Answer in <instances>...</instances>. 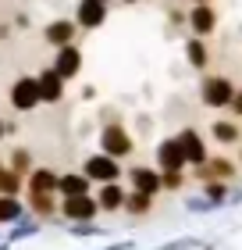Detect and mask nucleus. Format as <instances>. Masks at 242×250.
<instances>
[{
	"label": "nucleus",
	"mask_w": 242,
	"mask_h": 250,
	"mask_svg": "<svg viewBox=\"0 0 242 250\" xmlns=\"http://www.w3.org/2000/svg\"><path fill=\"white\" fill-rule=\"evenodd\" d=\"M100 146H103V154L107 157H129L135 150V140H132V132L125 129L121 122H107L103 125V132H100Z\"/></svg>",
	"instance_id": "obj_1"
},
{
	"label": "nucleus",
	"mask_w": 242,
	"mask_h": 250,
	"mask_svg": "<svg viewBox=\"0 0 242 250\" xmlns=\"http://www.w3.org/2000/svg\"><path fill=\"white\" fill-rule=\"evenodd\" d=\"M82 175L89 179V183H118L121 179V165L114 161V157H107V154H93V157H86Z\"/></svg>",
	"instance_id": "obj_2"
},
{
	"label": "nucleus",
	"mask_w": 242,
	"mask_h": 250,
	"mask_svg": "<svg viewBox=\"0 0 242 250\" xmlns=\"http://www.w3.org/2000/svg\"><path fill=\"white\" fill-rule=\"evenodd\" d=\"M232 93H235V86L228 83L224 75H206L203 86H200V100H203L206 107H228Z\"/></svg>",
	"instance_id": "obj_3"
},
{
	"label": "nucleus",
	"mask_w": 242,
	"mask_h": 250,
	"mask_svg": "<svg viewBox=\"0 0 242 250\" xmlns=\"http://www.w3.org/2000/svg\"><path fill=\"white\" fill-rule=\"evenodd\" d=\"M61 214L68 222H93L100 214V208H96V200L89 197V193H75V197L61 200Z\"/></svg>",
	"instance_id": "obj_4"
},
{
	"label": "nucleus",
	"mask_w": 242,
	"mask_h": 250,
	"mask_svg": "<svg viewBox=\"0 0 242 250\" xmlns=\"http://www.w3.org/2000/svg\"><path fill=\"white\" fill-rule=\"evenodd\" d=\"M103 21H107V0H78V7H75L78 29H100Z\"/></svg>",
	"instance_id": "obj_5"
},
{
	"label": "nucleus",
	"mask_w": 242,
	"mask_h": 250,
	"mask_svg": "<svg viewBox=\"0 0 242 250\" xmlns=\"http://www.w3.org/2000/svg\"><path fill=\"white\" fill-rule=\"evenodd\" d=\"M39 104V86L32 75H21L15 86H11V107L15 111H32Z\"/></svg>",
	"instance_id": "obj_6"
},
{
	"label": "nucleus",
	"mask_w": 242,
	"mask_h": 250,
	"mask_svg": "<svg viewBox=\"0 0 242 250\" xmlns=\"http://www.w3.org/2000/svg\"><path fill=\"white\" fill-rule=\"evenodd\" d=\"M175 143H178L182 157H186V165H203L206 161V146H203V140H200L196 129H182L175 136Z\"/></svg>",
	"instance_id": "obj_7"
},
{
	"label": "nucleus",
	"mask_w": 242,
	"mask_h": 250,
	"mask_svg": "<svg viewBox=\"0 0 242 250\" xmlns=\"http://www.w3.org/2000/svg\"><path fill=\"white\" fill-rule=\"evenodd\" d=\"M186 21H189V29L196 32V36H210V32L217 29V11L210 4H196L186 11Z\"/></svg>",
	"instance_id": "obj_8"
},
{
	"label": "nucleus",
	"mask_w": 242,
	"mask_h": 250,
	"mask_svg": "<svg viewBox=\"0 0 242 250\" xmlns=\"http://www.w3.org/2000/svg\"><path fill=\"white\" fill-rule=\"evenodd\" d=\"M196 175L206 183H228V179H235V165L228 157H206L203 165H196Z\"/></svg>",
	"instance_id": "obj_9"
},
{
	"label": "nucleus",
	"mask_w": 242,
	"mask_h": 250,
	"mask_svg": "<svg viewBox=\"0 0 242 250\" xmlns=\"http://www.w3.org/2000/svg\"><path fill=\"white\" fill-rule=\"evenodd\" d=\"M54 72L61 79H75L82 72V50L75 47V43H68V47L57 50V61H54Z\"/></svg>",
	"instance_id": "obj_10"
},
{
	"label": "nucleus",
	"mask_w": 242,
	"mask_h": 250,
	"mask_svg": "<svg viewBox=\"0 0 242 250\" xmlns=\"http://www.w3.org/2000/svg\"><path fill=\"white\" fill-rule=\"evenodd\" d=\"M36 86H39V104L47 100V104H57V100L64 97V79L54 72V68H43L36 75Z\"/></svg>",
	"instance_id": "obj_11"
},
{
	"label": "nucleus",
	"mask_w": 242,
	"mask_h": 250,
	"mask_svg": "<svg viewBox=\"0 0 242 250\" xmlns=\"http://www.w3.org/2000/svg\"><path fill=\"white\" fill-rule=\"evenodd\" d=\"M157 165H160V172H182V168H186V157H182L175 136L157 146Z\"/></svg>",
	"instance_id": "obj_12"
},
{
	"label": "nucleus",
	"mask_w": 242,
	"mask_h": 250,
	"mask_svg": "<svg viewBox=\"0 0 242 250\" xmlns=\"http://www.w3.org/2000/svg\"><path fill=\"white\" fill-rule=\"evenodd\" d=\"M129 179H132V189H139V193H149V197L160 193V172H153V168L135 165V168H129Z\"/></svg>",
	"instance_id": "obj_13"
},
{
	"label": "nucleus",
	"mask_w": 242,
	"mask_h": 250,
	"mask_svg": "<svg viewBox=\"0 0 242 250\" xmlns=\"http://www.w3.org/2000/svg\"><path fill=\"white\" fill-rule=\"evenodd\" d=\"M96 208L100 211H121L125 204V186L121 183H100V193H96Z\"/></svg>",
	"instance_id": "obj_14"
},
{
	"label": "nucleus",
	"mask_w": 242,
	"mask_h": 250,
	"mask_svg": "<svg viewBox=\"0 0 242 250\" xmlns=\"http://www.w3.org/2000/svg\"><path fill=\"white\" fill-rule=\"evenodd\" d=\"M75 32H78V25H75V21L57 18V21H50V25L43 29V36H47V43H54V47H68V43L75 40Z\"/></svg>",
	"instance_id": "obj_15"
},
{
	"label": "nucleus",
	"mask_w": 242,
	"mask_h": 250,
	"mask_svg": "<svg viewBox=\"0 0 242 250\" xmlns=\"http://www.w3.org/2000/svg\"><path fill=\"white\" fill-rule=\"evenodd\" d=\"M54 189H57V172H50V168L29 172V193H54Z\"/></svg>",
	"instance_id": "obj_16"
},
{
	"label": "nucleus",
	"mask_w": 242,
	"mask_h": 250,
	"mask_svg": "<svg viewBox=\"0 0 242 250\" xmlns=\"http://www.w3.org/2000/svg\"><path fill=\"white\" fill-rule=\"evenodd\" d=\"M57 189L61 197H75V193H89V179L82 172H68V175H57Z\"/></svg>",
	"instance_id": "obj_17"
},
{
	"label": "nucleus",
	"mask_w": 242,
	"mask_h": 250,
	"mask_svg": "<svg viewBox=\"0 0 242 250\" xmlns=\"http://www.w3.org/2000/svg\"><path fill=\"white\" fill-rule=\"evenodd\" d=\"M149 208H153V197H149V193H139V189L125 193L121 211H129V214H135V218H143V214H149Z\"/></svg>",
	"instance_id": "obj_18"
},
{
	"label": "nucleus",
	"mask_w": 242,
	"mask_h": 250,
	"mask_svg": "<svg viewBox=\"0 0 242 250\" xmlns=\"http://www.w3.org/2000/svg\"><path fill=\"white\" fill-rule=\"evenodd\" d=\"M21 214H25L21 200H18V197H11V193H0V225H15Z\"/></svg>",
	"instance_id": "obj_19"
},
{
	"label": "nucleus",
	"mask_w": 242,
	"mask_h": 250,
	"mask_svg": "<svg viewBox=\"0 0 242 250\" xmlns=\"http://www.w3.org/2000/svg\"><path fill=\"white\" fill-rule=\"evenodd\" d=\"M186 58L192 68H206V47H203V36H189L186 40Z\"/></svg>",
	"instance_id": "obj_20"
},
{
	"label": "nucleus",
	"mask_w": 242,
	"mask_h": 250,
	"mask_svg": "<svg viewBox=\"0 0 242 250\" xmlns=\"http://www.w3.org/2000/svg\"><path fill=\"white\" fill-rule=\"evenodd\" d=\"M29 204H32V211H36L39 218H50V214L57 211L54 193H29Z\"/></svg>",
	"instance_id": "obj_21"
},
{
	"label": "nucleus",
	"mask_w": 242,
	"mask_h": 250,
	"mask_svg": "<svg viewBox=\"0 0 242 250\" xmlns=\"http://www.w3.org/2000/svg\"><path fill=\"white\" fill-rule=\"evenodd\" d=\"M210 136L217 143H239V125L235 122H214L210 125Z\"/></svg>",
	"instance_id": "obj_22"
},
{
	"label": "nucleus",
	"mask_w": 242,
	"mask_h": 250,
	"mask_svg": "<svg viewBox=\"0 0 242 250\" xmlns=\"http://www.w3.org/2000/svg\"><path fill=\"white\" fill-rule=\"evenodd\" d=\"M29 165H32L29 161V150H15V154H11V172H18L21 179L29 175Z\"/></svg>",
	"instance_id": "obj_23"
},
{
	"label": "nucleus",
	"mask_w": 242,
	"mask_h": 250,
	"mask_svg": "<svg viewBox=\"0 0 242 250\" xmlns=\"http://www.w3.org/2000/svg\"><path fill=\"white\" fill-rule=\"evenodd\" d=\"M203 193H206V200H210L214 208H217V204L228 197V186H224V183H206V186H203Z\"/></svg>",
	"instance_id": "obj_24"
},
{
	"label": "nucleus",
	"mask_w": 242,
	"mask_h": 250,
	"mask_svg": "<svg viewBox=\"0 0 242 250\" xmlns=\"http://www.w3.org/2000/svg\"><path fill=\"white\" fill-rule=\"evenodd\" d=\"M186 175L182 172H160V189H182Z\"/></svg>",
	"instance_id": "obj_25"
},
{
	"label": "nucleus",
	"mask_w": 242,
	"mask_h": 250,
	"mask_svg": "<svg viewBox=\"0 0 242 250\" xmlns=\"http://www.w3.org/2000/svg\"><path fill=\"white\" fill-rule=\"evenodd\" d=\"M39 229V222H15V232H11V240H25V236H32V232H36Z\"/></svg>",
	"instance_id": "obj_26"
},
{
	"label": "nucleus",
	"mask_w": 242,
	"mask_h": 250,
	"mask_svg": "<svg viewBox=\"0 0 242 250\" xmlns=\"http://www.w3.org/2000/svg\"><path fill=\"white\" fill-rule=\"evenodd\" d=\"M196 247H206V243H200V240H175V243H164L157 250H196Z\"/></svg>",
	"instance_id": "obj_27"
},
{
	"label": "nucleus",
	"mask_w": 242,
	"mask_h": 250,
	"mask_svg": "<svg viewBox=\"0 0 242 250\" xmlns=\"http://www.w3.org/2000/svg\"><path fill=\"white\" fill-rule=\"evenodd\" d=\"M210 208H214V204L206 200V197L203 200H189V211H210Z\"/></svg>",
	"instance_id": "obj_28"
},
{
	"label": "nucleus",
	"mask_w": 242,
	"mask_h": 250,
	"mask_svg": "<svg viewBox=\"0 0 242 250\" xmlns=\"http://www.w3.org/2000/svg\"><path fill=\"white\" fill-rule=\"evenodd\" d=\"M228 107H232L235 115L242 118V93H232V100H228Z\"/></svg>",
	"instance_id": "obj_29"
},
{
	"label": "nucleus",
	"mask_w": 242,
	"mask_h": 250,
	"mask_svg": "<svg viewBox=\"0 0 242 250\" xmlns=\"http://www.w3.org/2000/svg\"><path fill=\"white\" fill-rule=\"evenodd\" d=\"M107 250H132V243H114V247H107Z\"/></svg>",
	"instance_id": "obj_30"
},
{
	"label": "nucleus",
	"mask_w": 242,
	"mask_h": 250,
	"mask_svg": "<svg viewBox=\"0 0 242 250\" xmlns=\"http://www.w3.org/2000/svg\"><path fill=\"white\" fill-rule=\"evenodd\" d=\"M4 132H7V125H4V118H0V140H4Z\"/></svg>",
	"instance_id": "obj_31"
},
{
	"label": "nucleus",
	"mask_w": 242,
	"mask_h": 250,
	"mask_svg": "<svg viewBox=\"0 0 242 250\" xmlns=\"http://www.w3.org/2000/svg\"><path fill=\"white\" fill-rule=\"evenodd\" d=\"M4 172H7V165H0V179H4Z\"/></svg>",
	"instance_id": "obj_32"
},
{
	"label": "nucleus",
	"mask_w": 242,
	"mask_h": 250,
	"mask_svg": "<svg viewBox=\"0 0 242 250\" xmlns=\"http://www.w3.org/2000/svg\"><path fill=\"white\" fill-rule=\"evenodd\" d=\"M196 4H206V0H196Z\"/></svg>",
	"instance_id": "obj_33"
},
{
	"label": "nucleus",
	"mask_w": 242,
	"mask_h": 250,
	"mask_svg": "<svg viewBox=\"0 0 242 250\" xmlns=\"http://www.w3.org/2000/svg\"><path fill=\"white\" fill-rule=\"evenodd\" d=\"M125 4H135V0H125Z\"/></svg>",
	"instance_id": "obj_34"
}]
</instances>
